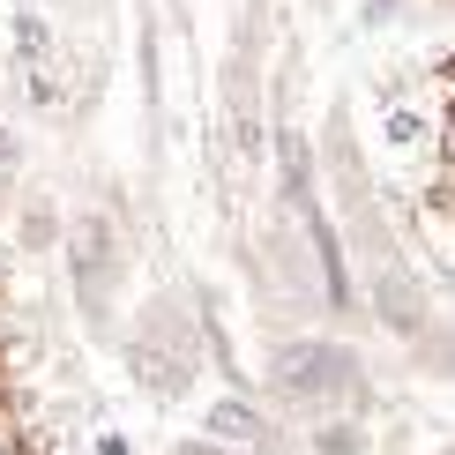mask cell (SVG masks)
Here are the masks:
<instances>
[{
  "label": "cell",
  "mask_w": 455,
  "mask_h": 455,
  "mask_svg": "<svg viewBox=\"0 0 455 455\" xmlns=\"http://www.w3.org/2000/svg\"><path fill=\"white\" fill-rule=\"evenodd\" d=\"M283 388H299V395H307V388H329L336 381V351L329 344H307V351H291V358H283Z\"/></svg>",
  "instance_id": "6da1fadb"
},
{
  "label": "cell",
  "mask_w": 455,
  "mask_h": 455,
  "mask_svg": "<svg viewBox=\"0 0 455 455\" xmlns=\"http://www.w3.org/2000/svg\"><path fill=\"white\" fill-rule=\"evenodd\" d=\"M388 142L395 149H419L426 142V120H419V112H388Z\"/></svg>",
  "instance_id": "7a4b0ae2"
},
{
  "label": "cell",
  "mask_w": 455,
  "mask_h": 455,
  "mask_svg": "<svg viewBox=\"0 0 455 455\" xmlns=\"http://www.w3.org/2000/svg\"><path fill=\"white\" fill-rule=\"evenodd\" d=\"M210 426H217V433H254V419H246V411H232V403H224Z\"/></svg>",
  "instance_id": "3957f363"
},
{
  "label": "cell",
  "mask_w": 455,
  "mask_h": 455,
  "mask_svg": "<svg viewBox=\"0 0 455 455\" xmlns=\"http://www.w3.org/2000/svg\"><path fill=\"white\" fill-rule=\"evenodd\" d=\"M15 157H23V142H15L8 127H0V164H15Z\"/></svg>",
  "instance_id": "277c9868"
},
{
  "label": "cell",
  "mask_w": 455,
  "mask_h": 455,
  "mask_svg": "<svg viewBox=\"0 0 455 455\" xmlns=\"http://www.w3.org/2000/svg\"><path fill=\"white\" fill-rule=\"evenodd\" d=\"M448 164H455V120H448Z\"/></svg>",
  "instance_id": "5b68a950"
},
{
  "label": "cell",
  "mask_w": 455,
  "mask_h": 455,
  "mask_svg": "<svg viewBox=\"0 0 455 455\" xmlns=\"http://www.w3.org/2000/svg\"><path fill=\"white\" fill-rule=\"evenodd\" d=\"M180 455H217V448H180Z\"/></svg>",
  "instance_id": "8992f818"
}]
</instances>
